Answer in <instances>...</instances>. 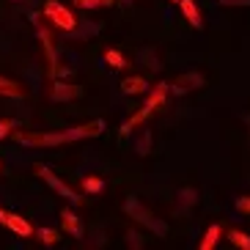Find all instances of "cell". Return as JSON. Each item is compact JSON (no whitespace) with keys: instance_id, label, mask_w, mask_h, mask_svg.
I'll return each instance as SVG.
<instances>
[{"instance_id":"cell-1","label":"cell","mask_w":250,"mask_h":250,"mask_svg":"<svg viewBox=\"0 0 250 250\" xmlns=\"http://www.w3.org/2000/svg\"><path fill=\"white\" fill-rule=\"evenodd\" d=\"M168 91H170V85L168 83H157L154 85V91H151V94L146 96V102H143V107H140L138 113H135L132 118H129V121H124V126H121V135H129L135 129V126L138 124H143V121H146L148 116H151V113L154 110H160L162 104H165V96H168Z\"/></svg>"},{"instance_id":"cell-2","label":"cell","mask_w":250,"mask_h":250,"mask_svg":"<svg viewBox=\"0 0 250 250\" xmlns=\"http://www.w3.org/2000/svg\"><path fill=\"white\" fill-rule=\"evenodd\" d=\"M124 212L132 217L135 223H140V226H146L148 231H154L157 236H168V223H162V220H157L154 214L148 212L146 206L140 204L138 198H126L124 201Z\"/></svg>"},{"instance_id":"cell-3","label":"cell","mask_w":250,"mask_h":250,"mask_svg":"<svg viewBox=\"0 0 250 250\" xmlns=\"http://www.w3.org/2000/svg\"><path fill=\"white\" fill-rule=\"evenodd\" d=\"M11 138L22 146H61V143H69L66 129H61V132H11Z\"/></svg>"},{"instance_id":"cell-4","label":"cell","mask_w":250,"mask_h":250,"mask_svg":"<svg viewBox=\"0 0 250 250\" xmlns=\"http://www.w3.org/2000/svg\"><path fill=\"white\" fill-rule=\"evenodd\" d=\"M44 17L50 20L55 28H61V30H74L77 28V20H74V14L69 11L63 3H58V0H44Z\"/></svg>"},{"instance_id":"cell-5","label":"cell","mask_w":250,"mask_h":250,"mask_svg":"<svg viewBox=\"0 0 250 250\" xmlns=\"http://www.w3.org/2000/svg\"><path fill=\"white\" fill-rule=\"evenodd\" d=\"M36 173H39V176H42V179H44V182L50 184V187H52V190H55V192H58V195H63V198H66V201H69V204H72V206L83 204V198H80V195H77V192H74L72 187H66V184L61 182V179L55 176V173H52V170L47 168V165H36Z\"/></svg>"},{"instance_id":"cell-6","label":"cell","mask_w":250,"mask_h":250,"mask_svg":"<svg viewBox=\"0 0 250 250\" xmlns=\"http://www.w3.org/2000/svg\"><path fill=\"white\" fill-rule=\"evenodd\" d=\"M201 85H204V74H201V72H187V74H182L170 88H173V94H176V96H182V94H190V91L201 88Z\"/></svg>"},{"instance_id":"cell-7","label":"cell","mask_w":250,"mask_h":250,"mask_svg":"<svg viewBox=\"0 0 250 250\" xmlns=\"http://www.w3.org/2000/svg\"><path fill=\"white\" fill-rule=\"evenodd\" d=\"M80 94V85H74V83H52L50 99L52 102H69V99H77Z\"/></svg>"},{"instance_id":"cell-8","label":"cell","mask_w":250,"mask_h":250,"mask_svg":"<svg viewBox=\"0 0 250 250\" xmlns=\"http://www.w3.org/2000/svg\"><path fill=\"white\" fill-rule=\"evenodd\" d=\"M6 228H11L17 236H30L33 234V226H30L25 217H20V214H14V212H8L6 214V223H3Z\"/></svg>"},{"instance_id":"cell-9","label":"cell","mask_w":250,"mask_h":250,"mask_svg":"<svg viewBox=\"0 0 250 250\" xmlns=\"http://www.w3.org/2000/svg\"><path fill=\"white\" fill-rule=\"evenodd\" d=\"M179 6H182V14H184V20L192 25V28H204V20H201V11H198V6H195V0H179Z\"/></svg>"},{"instance_id":"cell-10","label":"cell","mask_w":250,"mask_h":250,"mask_svg":"<svg viewBox=\"0 0 250 250\" xmlns=\"http://www.w3.org/2000/svg\"><path fill=\"white\" fill-rule=\"evenodd\" d=\"M61 220H63L66 234H72L74 239H80V236H83V226H80V220H77V214H74L72 209H63V212H61Z\"/></svg>"},{"instance_id":"cell-11","label":"cell","mask_w":250,"mask_h":250,"mask_svg":"<svg viewBox=\"0 0 250 250\" xmlns=\"http://www.w3.org/2000/svg\"><path fill=\"white\" fill-rule=\"evenodd\" d=\"M121 91H124V94H129V96L146 94V91H148V83H146V77H126V80L121 83Z\"/></svg>"},{"instance_id":"cell-12","label":"cell","mask_w":250,"mask_h":250,"mask_svg":"<svg viewBox=\"0 0 250 250\" xmlns=\"http://www.w3.org/2000/svg\"><path fill=\"white\" fill-rule=\"evenodd\" d=\"M228 242L234 245V248L250 250V234H245V231H239V228H231V231H228Z\"/></svg>"},{"instance_id":"cell-13","label":"cell","mask_w":250,"mask_h":250,"mask_svg":"<svg viewBox=\"0 0 250 250\" xmlns=\"http://www.w3.org/2000/svg\"><path fill=\"white\" fill-rule=\"evenodd\" d=\"M0 96H11V99H20V96H22V88H20L14 80H8V77H0Z\"/></svg>"},{"instance_id":"cell-14","label":"cell","mask_w":250,"mask_h":250,"mask_svg":"<svg viewBox=\"0 0 250 250\" xmlns=\"http://www.w3.org/2000/svg\"><path fill=\"white\" fill-rule=\"evenodd\" d=\"M36 236H39V242L47 245V248H55V245L61 242V234L58 231H52V228H39Z\"/></svg>"},{"instance_id":"cell-15","label":"cell","mask_w":250,"mask_h":250,"mask_svg":"<svg viewBox=\"0 0 250 250\" xmlns=\"http://www.w3.org/2000/svg\"><path fill=\"white\" fill-rule=\"evenodd\" d=\"M217 239H220V226H209L204 239H201V250H212L217 245Z\"/></svg>"},{"instance_id":"cell-16","label":"cell","mask_w":250,"mask_h":250,"mask_svg":"<svg viewBox=\"0 0 250 250\" xmlns=\"http://www.w3.org/2000/svg\"><path fill=\"white\" fill-rule=\"evenodd\" d=\"M83 190L88 192V195H99V192L104 190V179H99V176H85V179H83Z\"/></svg>"},{"instance_id":"cell-17","label":"cell","mask_w":250,"mask_h":250,"mask_svg":"<svg viewBox=\"0 0 250 250\" xmlns=\"http://www.w3.org/2000/svg\"><path fill=\"white\" fill-rule=\"evenodd\" d=\"M96 33H99V22H91V25H83V28L69 30V36H72V39H80V36H96Z\"/></svg>"},{"instance_id":"cell-18","label":"cell","mask_w":250,"mask_h":250,"mask_svg":"<svg viewBox=\"0 0 250 250\" xmlns=\"http://www.w3.org/2000/svg\"><path fill=\"white\" fill-rule=\"evenodd\" d=\"M104 61H107L113 69H124L126 66V58L118 50H107V52H104Z\"/></svg>"},{"instance_id":"cell-19","label":"cell","mask_w":250,"mask_h":250,"mask_svg":"<svg viewBox=\"0 0 250 250\" xmlns=\"http://www.w3.org/2000/svg\"><path fill=\"white\" fill-rule=\"evenodd\" d=\"M116 0H74L77 8H102V6H113Z\"/></svg>"},{"instance_id":"cell-20","label":"cell","mask_w":250,"mask_h":250,"mask_svg":"<svg viewBox=\"0 0 250 250\" xmlns=\"http://www.w3.org/2000/svg\"><path fill=\"white\" fill-rule=\"evenodd\" d=\"M148 146H151V129H143V135L138 138V154H148Z\"/></svg>"},{"instance_id":"cell-21","label":"cell","mask_w":250,"mask_h":250,"mask_svg":"<svg viewBox=\"0 0 250 250\" xmlns=\"http://www.w3.org/2000/svg\"><path fill=\"white\" fill-rule=\"evenodd\" d=\"M14 126H17V121H14V118H3V121H0V140H3V138H8V135L14 132Z\"/></svg>"},{"instance_id":"cell-22","label":"cell","mask_w":250,"mask_h":250,"mask_svg":"<svg viewBox=\"0 0 250 250\" xmlns=\"http://www.w3.org/2000/svg\"><path fill=\"white\" fill-rule=\"evenodd\" d=\"M195 198H198V195H195V190H190V187L179 192V201H182V206H184V209H187L190 204H195Z\"/></svg>"},{"instance_id":"cell-23","label":"cell","mask_w":250,"mask_h":250,"mask_svg":"<svg viewBox=\"0 0 250 250\" xmlns=\"http://www.w3.org/2000/svg\"><path fill=\"white\" fill-rule=\"evenodd\" d=\"M126 239H129V245H132V248H143V239H140L138 231H129V234H126Z\"/></svg>"},{"instance_id":"cell-24","label":"cell","mask_w":250,"mask_h":250,"mask_svg":"<svg viewBox=\"0 0 250 250\" xmlns=\"http://www.w3.org/2000/svg\"><path fill=\"white\" fill-rule=\"evenodd\" d=\"M236 209H239V212H248L250 214V198H236Z\"/></svg>"},{"instance_id":"cell-25","label":"cell","mask_w":250,"mask_h":250,"mask_svg":"<svg viewBox=\"0 0 250 250\" xmlns=\"http://www.w3.org/2000/svg\"><path fill=\"white\" fill-rule=\"evenodd\" d=\"M220 6H250V0H217Z\"/></svg>"},{"instance_id":"cell-26","label":"cell","mask_w":250,"mask_h":250,"mask_svg":"<svg viewBox=\"0 0 250 250\" xmlns=\"http://www.w3.org/2000/svg\"><path fill=\"white\" fill-rule=\"evenodd\" d=\"M6 214L8 212H3V209H0V223H6Z\"/></svg>"},{"instance_id":"cell-27","label":"cell","mask_w":250,"mask_h":250,"mask_svg":"<svg viewBox=\"0 0 250 250\" xmlns=\"http://www.w3.org/2000/svg\"><path fill=\"white\" fill-rule=\"evenodd\" d=\"M170 3H179V0H170Z\"/></svg>"},{"instance_id":"cell-28","label":"cell","mask_w":250,"mask_h":250,"mask_svg":"<svg viewBox=\"0 0 250 250\" xmlns=\"http://www.w3.org/2000/svg\"><path fill=\"white\" fill-rule=\"evenodd\" d=\"M17 3H20V0H17Z\"/></svg>"}]
</instances>
